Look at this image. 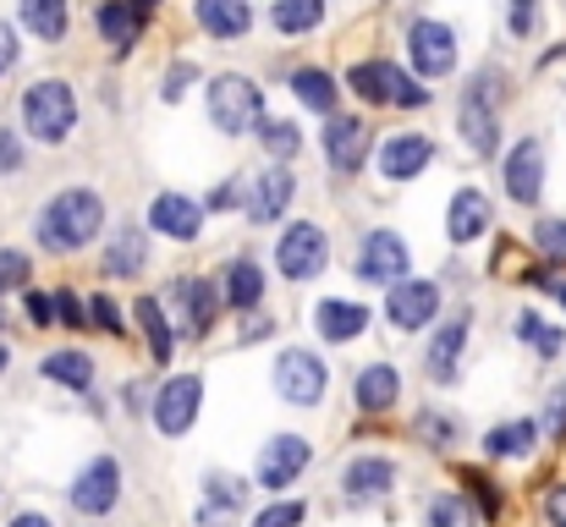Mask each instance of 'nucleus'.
<instances>
[{
  "label": "nucleus",
  "mask_w": 566,
  "mask_h": 527,
  "mask_svg": "<svg viewBox=\"0 0 566 527\" xmlns=\"http://www.w3.org/2000/svg\"><path fill=\"white\" fill-rule=\"evenodd\" d=\"M105 231V198L94 187H61L50 203H39L33 236L44 253H83Z\"/></svg>",
  "instance_id": "nucleus-1"
},
{
  "label": "nucleus",
  "mask_w": 566,
  "mask_h": 527,
  "mask_svg": "<svg viewBox=\"0 0 566 527\" xmlns=\"http://www.w3.org/2000/svg\"><path fill=\"white\" fill-rule=\"evenodd\" d=\"M22 133L50 149H61L77 133V94L66 77H39L22 88Z\"/></svg>",
  "instance_id": "nucleus-2"
},
{
  "label": "nucleus",
  "mask_w": 566,
  "mask_h": 527,
  "mask_svg": "<svg viewBox=\"0 0 566 527\" xmlns=\"http://www.w3.org/2000/svg\"><path fill=\"white\" fill-rule=\"evenodd\" d=\"M203 105H209L214 133H226V138H248V133H259V122H264V88H259L253 77H242V72L209 77Z\"/></svg>",
  "instance_id": "nucleus-3"
},
{
  "label": "nucleus",
  "mask_w": 566,
  "mask_h": 527,
  "mask_svg": "<svg viewBox=\"0 0 566 527\" xmlns=\"http://www.w3.org/2000/svg\"><path fill=\"white\" fill-rule=\"evenodd\" d=\"M501 83H506V72L501 66H484V72H473V83H468V94L457 105V133H462V144L479 160H490L501 149V110L490 99V88H501Z\"/></svg>",
  "instance_id": "nucleus-4"
},
{
  "label": "nucleus",
  "mask_w": 566,
  "mask_h": 527,
  "mask_svg": "<svg viewBox=\"0 0 566 527\" xmlns=\"http://www.w3.org/2000/svg\"><path fill=\"white\" fill-rule=\"evenodd\" d=\"M325 264H331V231L319 220H292L275 242V275L303 286V281L325 275Z\"/></svg>",
  "instance_id": "nucleus-5"
},
{
  "label": "nucleus",
  "mask_w": 566,
  "mask_h": 527,
  "mask_svg": "<svg viewBox=\"0 0 566 527\" xmlns=\"http://www.w3.org/2000/svg\"><path fill=\"white\" fill-rule=\"evenodd\" d=\"M270 379H275V396H281L286 407H319L325 390H331V368H325V357L308 351V347L281 351L275 368H270Z\"/></svg>",
  "instance_id": "nucleus-6"
},
{
  "label": "nucleus",
  "mask_w": 566,
  "mask_h": 527,
  "mask_svg": "<svg viewBox=\"0 0 566 527\" xmlns=\"http://www.w3.org/2000/svg\"><path fill=\"white\" fill-rule=\"evenodd\" d=\"M407 270H412V247H407V236L401 231H390V225H379L369 231L364 242H358V259H353V275L364 281V286H401L407 281Z\"/></svg>",
  "instance_id": "nucleus-7"
},
{
  "label": "nucleus",
  "mask_w": 566,
  "mask_h": 527,
  "mask_svg": "<svg viewBox=\"0 0 566 527\" xmlns=\"http://www.w3.org/2000/svg\"><path fill=\"white\" fill-rule=\"evenodd\" d=\"M308 462H314V440H303V434H270L264 451H259V462H253V484L270 489V495H281V489H292L308 473Z\"/></svg>",
  "instance_id": "nucleus-8"
},
{
  "label": "nucleus",
  "mask_w": 566,
  "mask_h": 527,
  "mask_svg": "<svg viewBox=\"0 0 566 527\" xmlns=\"http://www.w3.org/2000/svg\"><path fill=\"white\" fill-rule=\"evenodd\" d=\"M66 500H72V512L88 517V523L111 517L116 500H122V462H116V456H94V462H83L77 478H72V489H66Z\"/></svg>",
  "instance_id": "nucleus-9"
},
{
  "label": "nucleus",
  "mask_w": 566,
  "mask_h": 527,
  "mask_svg": "<svg viewBox=\"0 0 566 527\" xmlns=\"http://www.w3.org/2000/svg\"><path fill=\"white\" fill-rule=\"evenodd\" d=\"M407 55L418 77H451L457 72V28L440 17H418L407 28Z\"/></svg>",
  "instance_id": "nucleus-10"
},
{
  "label": "nucleus",
  "mask_w": 566,
  "mask_h": 527,
  "mask_svg": "<svg viewBox=\"0 0 566 527\" xmlns=\"http://www.w3.org/2000/svg\"><path fill=\"white\" fill-rule=\"evenodd\" d=\"M198 407H203V379L198 373H177L166 379L155 396H149V412H155V429L166 440H182L192 423H198Z\"/></svg>",
  "instance_id": "nucleus-11"
},
{
  "label": "nucleus",
  "mask_w": 566,
  "mask_h": 527,
  "mask_svg": "<svg viewBox=\"0 0 566 527\" xmlns=\"http://www.w3.org/2000/svg\"><path fill=\"white\" fill-rule=\"evenodd\" d=\"M319 144H325L331 171L358 176L364 166H369V155H375V127H369L364 116H331L325 133H319Z\"/></svg>",
  "instance_id": "nucleus-12"
},
{
  "label": "nucleus",
  "mask_w": 566,
  "mask_h": 527,
  "mask_svg": "<svg viewBox=\"0 0 566 527\" xmlns=\"http://www.w3.org/2000/svg\"><path fill=\"white\" fill-rule=\"evenodd\" d=\"M440 319V286L434 281H401V286H390V297H385V325L390 330H401V336H412V330H423V325H434Z\"/></svg>",
  "instance_id": "nucleus-13"
},
{
  "label": "nucleus",
  "mask_w": 566,
  "mask_h": 527,
  "mask_svg": "<svg viewBox=\"0 0 566 527\" xmlns=\"http://www.w3.org/2000/svg\"><path fill=\"white\" fill-rule=\"evenodd\" d=\"M171 303H177V319H182V336H209L214 319H220V286L203 281V275H177L171 281Z\"/></svg>",
  "instance_id": "nucleus-14"
},
{
  "label": "nucleus",
  "mask_w": 566,
  "mask_h": 527,
  "mask_svg": "<svg viewBox=\"0 0 566 527\" xmlns=\"http://www.w3.org/2000/svg\"><path fill=\"white\" fill-rule=\"evenodd\" d=\"M292 198H297V176L292 166H264V171L253 176V187H248V225H275L286 209H292Z\"/></svg>",
  "instance_id": "nucleus-15"
},
{
  "label": "nucleus",
  "mask_w": 566,
  "mask_h": 527,
  "mask_svg": "<svg viewBox=\"0 0 566 527\" xmlns=\"http://www.w3.org/2000/svg\"><path fill=\"white\" fill-rule=\"evenodd\" d=\"M203 203L188 198V192H155V203H149V231L155 236H171V242H198L203 236Z\"/></svg>",
  "instance_id": "nucleus-16"
},
{
  "label": "nucleus",
  "mask_w": 566,
  "mask_h": 527,
  "mask_svg": "<svg viewBox=\"0 0 566 527\" xmlns=\"http://www.w3.org/2000/svg\"><path fill=\"white\" fill-rule=\"evenodd\" d=\"M396 462L390 456H379V451H364V456H353L347 467H342V495L353 500V506H375L385 500L390 489H396Z\"/></svg>",
  "instance_id": "nucleus-17"
},
{
  "label": "nucleus",
  "mask_w": 566,
  "mask_h": 527,
  "mask_svg": "<svg viewBox=\"0 0 566 527\" xmlns=\"http://www.w3.org/2000/svg\"><path fill=\"white\" fill-rule=\"evenodd\" d=\"M429 160H434V144L423 133H390L375 149V166L385 181H412V176L429 171Z\"/></svg>",
  "instance_id": "nucleus-18"
},
{
  "label": "nucleus",
  "mask_w": 566,
  "mask_h": 527,
  "mask_svg": "<svg viewBox=\"0 0 566 527\" xmlns=\"http://www.w3.org/2000/svg\"><path fill=\"white\" fill-rule=\"evenodd\" d=\"M369 308L364 303H353V297H319L314 303V330H319V341L325 347H347V341H358L364 330H369Z\"/></svg>",
  "instance_id": "nucleus-19"
},
{
  "label": "nucleus",
  "mask_w": 566,
  "mask_h": 527,
  "mask_svg": "<svg viewBox=\"0 0 566 527\" xmlns=\"http://www.w3.org/2000/svg\"><path fill=\"white\" fill-rule=\"evenodd\" d=\"M490 220H495L490 192H479V187H457V192H451V209H446V236H451L457 247L479 242V236L490 231Z\"/></svg>",
  "instance_id": "nucleus-20"
},
{
  "label": "nucleus",
  "mask_w": 566,
  "mask_h": 527,
  "mask_svg": "<svg viewBox=\"0 0 566 527\" xmlns=\"http://www.w3.org/2000/svg\"><path fill=\"white\" fill-rule=\"evenodd\" d=\"M248 506V484L231 473H203V500H198V527H231Z\"/></svg>",
  "instance_id": "nucleus-21"
},
{
  "label": "nucleus",
  "mask_w": 566,
  "mask_h": 527,
  "mask_svg": "<svg viewBox=\"0 0 566 527\" xmlns=\"http://www.w3.org/2000/svg\"><path fill=\"white\" fill-rule=\"evenodd\" d=\"M506 192H512V203H539V192H545V144L539 138H523L512 155H506Z\"/></svg>",
  "instance_id": "nucleus-22"
},
{
  "label": "nucleus",
  "mask_w": 566,
  "mask_h": 527,
  "mask_svg": "<svg viewBox=\"0 0 566 527\" xmlns=\"http://www.w3.org/2000/svg\"><path fill=\"white\" fill-rule=\"evenodd\" d=\"M396 401H401V368H396V362H369V368L353 373V407H358V412L379 418V412H390Z\"/></svg>",
  "instance_id": "nucleus-23"
},
{
  "label": "nucleus",
  "mask_w": 566,
  "mask_h": 527,
  "mask_svg": "<svg viewBox=\"0 0 566 527\" xmlns=\"http://www.w3.org/2000/svg\"><path fill=\"white\" fill-rule=\"evenodd\" d=\"M111 281H138L149 270V225H122L111 242H105V264H99Z\"/></svg>",
  "instance_id": "nucleus-24"
},
{
  "label": "nucleus",
  "mask_w": 566,
  "mask_h": 527,
  "mask_svg": "<svg viewBox=\"0 0 566 527\" xmlns=\"http://www.w3.org/2000/svg\"><path fill=\"white\" fill-rule=\"evenodd\" d=\"M144 22H149V11H144L138 0H105V6L94 11V28H99V39H105L116 55H127V50L144 39Z\"/></svg>",
  "instance_id": "nucleus-25"
},
{
  "label": "nucleus",
  "mask_w": 566,
  "mask_h": 527,
  "mask_svg": "<svg viewBox=\"0 0 566 527\" xmlns=\"http://www.w3.org/2000/svg\"><path fill=\"white\" fill-rule=\"evenodd\" d=\"M192 17H198V28H203L209 39H220V44H237V39L253 33V6H248V0H192Z\"/></svg>",
  "instance_id": "nucleus-26"
},
{
  "label": "nucleus",
  "mask_w": 566,
  "mask_h": 527,
  "mask_svg": "<svg viewBox=\"0 0 566 527\" xmlns=\"http://www.w3.org/2000/svg\"><path fill=\"white\" fill-rule=\"evenodd\" d=\"M468 330H473V314H451V319L434 330V341H429V351H423L429 379H440V384L457 379V362H462V347H468Z\"/></svg>",
  "instance_id": "nucleus-27"
},
{
  "label": "nucleus",
  "mask_w": 566,
  "mask_h": 527,
  "mask_svg": "<svg viewBox=\"0 0 566 527\" xmlns=\"http://www.w3.org/2000/svg\"><path fill=\"white\" fill-rule=\"evenodd\" d=\"M220 303H226V314H259V303H264V270H259V259L242 253V259L226 264Z\"/></svg>",
  "instance_id": "nucleus-28"
},
{
  "label": "nucleus",
  "mask_w": 566,
  "mask_h": 527,
  "mask_svg": "<svg viewBox=\"0 0 566 527\" xmlns=\"http://www.w3.org/2000/svg\"><path fill=\"white\" fill-rule=\"evenodd\" d=\"M133 319H138V330H144V347H149V362H171L177 357V330H171V319H166V303L160 297H138L133 303Z\"/></svg>",
  "instance_id": "nucleus-29"
},
{
  "label": "nucleus",
  "mask_w": 566,
  "mask_h": 527,
  "mask_svg": "<svg viewBox=\"0 0 566 527\" xmlns=\"http://www.w3.org/2000/svg\"><path fill=\"white\" fill-rule=\"evenodd\" d=\"M39 373L50 384H66L72 396L94 390V351H77V347H61V351H44L39 357Z\"/></svg>",
  "instance_id": "nucleus-30"
},
{
  "label": "nucleus",
  "mask_w": 566,
  "mask_h": 527,
  "mask_svg": "<svg viewBox=\"0 0 566 527\" xmlns=\"http://www.w3.org/2000/svg\"><path fill=\"white\" fill-rule=\"evenodd\" d=\"M292 94H297V105L303 110H314V116H342L336 105H342V88H336V77L325 72V66H297L292 72Z\"/></svg>",
  "instance_id": "nucleus-31"
},
{
  "label": "nucleus",
  "mask_w": 566,
  "mask_h": 527,
  "mask_svg": "<svg viewBox=\"0 0 566 527\" xmlns=\"http://www.w3.org/2000/svg\"><path fill=\"white\" fill-rule=\"evenodd\" d=\"M534 445H539V423L534 418H512V423H495L484 434V456L490 462H523V456H534Z\"/></svg>",
  "instance_id": "nucleus-32"
},
{
  "label": "nucleus",
  "mask_w": 566,
  "mask_h": 527,
  "mask_svg": "<svg viewBox=\"0 0 566 527\" xmlns=\"http://www.w3.org/2000/svg\"><path fill=\"white\" fill-rule=\"evenodd\" d=\"M17 17H22V28L39 44H61L66 28H72V6L66 0H17Z\"/></svg>",
  "instance_id": "nucleus-33"
},
{
  "label": "nucleus",
  "mask_w": 566,
  "mask_h": 527,
  "mask_svg": "<svg viewBox=\"0 0 566 527\" xmlns=\"http://www.w3.org/2000/svg\"><path fill=\"white\" fill-rule=\"evenodd\" d=\"M396 77H401V66H396V61H353V72H347V88H353L364 105H390V94H396Z\"/></svg>",
  "instance_id": "nucleus-34"
},
{
  "label": "nucleus",
  "mask_w": 566,
  "mask_h": 527,
  "mask_svg": "<svg viewBox=\"0 0 566 527\" xmlns=\"http://www.w3.org/2000/svg\"><path fill=\"white\" fill-rule=\"evenodd\" d=\"M325 11H331L325 0H270V28L286 39H303L325 22Z\"/></svg>",
  "instance_id": "nucleus-35"
},
{
  "label": "nucleus",
  "mask_w": 566,
  "mask_h": 527,
  "mask_svg": "<svg viewBox=\"0 0 566 527\" xmlns=\"http://www.w3.org/2000/svg\"><path fill=\"white\" fill-rule=\"evenodd\" d=\"M259 144H264L270 166H286V160L303 155V133H297V122H286V116H264V122H259Z\"/></svg>",
  "instance_id": "nucleus-36"
},
{
  "label": "nucleus",
  "mask_w": 566,
  "mask_h": 527,
  "mask_svg": "<svg viewBox=\"0 0 566 527\" xmlns=\"http://www.w3.org/2000/svg\"><path fill=\"white\" fill-rule=\"evenodd\" d=\"M423 523L429 527H484V517H479V506H473L468 495H457V489L446 495V489H440V495H429Z\"/></svg>",
  "instance_id": "nucleus-37"
},
{
  "label": "nucleus",
  "mask_w": 566,
  "mask_h": 527,
  "mask_svg": "<svg viewBox=\"0 0 566 527\" xmlns=\"http://www.w3.org/2000/svg\"><path fill=\"white\" fill-rule=\"evenodd\" d=\"M412 434L429 445V451H451L457 440H462V423L451 418V412H440V407H429V412H418V423H412Z\"/></svg>",
  "instance_id": "nucleus-38"
},
{
  "label": "nucleus",
  "mask_w": 566,
  "mask_h": 527,
  "mask_svg": "<svg viewBox=\"0 0 566 527\" xmlns=\"http://www.w3.org/2000/svg\"><path fill=\"white\" fill-rule=\"evenodd\" d=\"M512 330H517V341H523V347H534L539 357H556V351L566 347V336H562V330H556V325H545V319H539L534 308H523Z\"/></svg>",
  "instance_id": "nucleus-39"
},
{
  "label": "nucleus",
  "mask_w": 566,
  "mask_h": 527,
  "mask_svg": "<svg viewBox=\"0 0 566 527\" xmlns=\"http://www.w3.org/2000/svg\"><path fill=\"white\" fill-rule=\"evenodd\" d=\"M462 484H468V500L479 506V517H501V489H495V478H490V473L462 467Z\"/></svg>",
  "instance_id": "nucleus-40"
},
{
  "label": "nucleus",
  "mask_w": 566,
  "mask_h": 527,
  "mask_svg": "<svg viewBox=\"0 0 566 527\" xmlns=\"http://www.w3.org/2000/svg\"><path fill=\"white\" fill-rule=\"evenodd\" d=\"M203 209H214V214H220V209H248V176H242V171L226 176V181H220V187L203 198Z\"/></svg>",
  "instance_id": "nucleus-41"
},
{
  "label": "nucleus",
  "mask_w": 566,
  "mask_h": 527,
  "mask_svg": "<svg viewBox=\"0 0 566 527\" xmlns=\"http://www.w3.org/2000/svg\"><path fill=\"white\" fill-rule=\"evenodd\" d=\"M534 247H539L551 264H566V220H539V225H534Z\"/></svg>",
  "instance_id": "nucleus-42"
},
{
  "label": "nucleus",
  "mask_w": 566,
  "mask_h": 527,
  "mask_svg": "<svg viewBox=\"0 0 566 527\" xmlns=\"http://www.w3.org/2000/svg\"><path fill=\"white\" fill-rule=\"evenodd\" d=\"M303 523H308V506L303 500H275V506H264L253 517V527H303Z\"/></svg>",
  "instance_id": "nucleus-43"
},
{
  "label": "nucleus",
  "mask_w": 566,
  "mask_h": 527,
  "mask_svg": "<svg viewBox=\"0 0 566 527\" xmlns=\"http://www.w3.org/2000/svg\"><path fill=\"white\" fill-rule=\"evenodd\" d=\"M192 83H198V66H192V61H171V66H166V83H160V99L177 105Z\"/></svg>",
  "instance_id": "nucleus-44"
},
{
  "label": "nucleus",
  "mask_w": 566,
  "mask_h": 527,
  "mask_svg": "<svg viewBox=\"0 0 566 527\" xmlns=\"http://www.w3.org/2000/svg\"><path fill=\"white\" fill-rule=\"evenodd\" d=\"M434 94L423 88V77H412V72H401L396 77V94H390V105H401V110H423Z\"/></svg>",
  "instance_id": "nucleus-45"
},
{
  "label": "nucleus",
  "mask_w": 566,
  "mask_h": 527,
  "mask_svg": "<svg viewBox=\"0 0 566 527\" xmlns=\"http://www.w3.org/2000/svg\"><path fill=\"white\" fill-rule=\"evenodd\" d=\"M50 297H55V325H66V330H83L88 325V303L77 292H50Z\"/></svg>",
  "instance_id": "nucleus-46"
},
{
  "label": "nucleus",
  "mask_w": 566,
  "mask_h": 527,
  "mask_svg": "<svg viewBox=\"0 0 566 527\" xmlns=\"http://www.w3.org/2000/svg\"><path fill=\"white\" fill-rule=\"evenodd\" d=\"M116 308H122V303H111L105 292H94V297H88V325H99L105 336H122L127 325H122V314H116Z\"/></svg>",
  "instance_id": "nucleus-47"
},
{
  "label": "nucleus",
  "mask_w": 566,
  "mask_h": 527,
  "mask_svg": "<svg viewBox=\"0 0 566 527\" xmlns=\"http://www.w3.org/2000/svg\"><path fill=\"white\" fill-rule=\"evenodd\" d=\"M28 275H33L28 253H22V247H6V253H0V292H11V286H28Z\"/></svg>",
  "instance_id": "nucleus-48"
},
{
  "label": "nucleus",
  "mask_w": 566,
  "mask_h": 527,
  "mask_svg": "<svg viewBox=\"0 0 566 527\" xmlns=\"http://www.w3.org/2000/svg\"><path fill=\"white\" fill-rule=\"evenodd\" d=\"M28 166V149H22V133L0 127V176H17Z\"/></svg>",
  "instance_id": "nucleus-49"
},
{
  "label": "nucleus",
  "mask_w": 566,
  "mask_h": 527,
  "mask_svg": "<svg viewBox=\"0 0 566 527\" xmlns=\"http://www.w3.org/2000/svg\"><path fill=\"white\" fill-rule=\"evenodd\" d=\"M17 61H22V33H17V22L0 17V77H6Z\"/></svg>",
  "instance_id": "nucleus-50"
},
{
  "label": "nucleus",
  "mask_w": 566,
  "mask_h": 527,
  "mask_svg": "<svg viewBox=\"0 0 566 527\" xmlns=\"http://www.w3.org/2000/svg\"><path fill=\"white\" fill-rule=\"evenodd\" d=\"M22 308H28V325H39V330H44V325H55V297L28 292V297H22Z\"/></svg>",
  "instance_id": "nucleus-51"
},
{
  "label": "nucleus",
  "mask_w": 566,
  "mask_h": 527,
  "mask_svg": "<svg viewBox=\"0 0 566 527\" xmlns=\"http://www.w3.org/2000/svg\"><path fill=\"white\" fill-rule=\"evenodd\" d=\"M506 22H512V33H517V39H528V33H534V22H539V0H512V17H506Z\"/></svg>",
  "instance_id": "nucleus-52"
},
{
  "label": "nucleus",
  "mask_w": 566,
  "mask_h": 527,
  "mask_svg": "<svg viewBox=\"0 0 566 527\" xmlns=\"http://www.w3.org/2000/svg\"><path fill=\"white\" fill-rule=\"evenodd\" d=\"M264 336H275V319L270 314H242V347H253V341H264Z\"/></svg>",
  "instance_id": "nucleus-53"
},
{
  "label": "nucleus",
  "mask_w": 566,
  "mask_h": 527,
  "mask_svg": "<svg viewBox=\"0 0 566 527\" xmlns=\"http://www.w3.org/2000/svg\"><path fill=\"white\" fill-rule=\"evenodd\" d=\"M545 523L566 527V484H551V489H545Z\"/></svg>",
  "instance_id": "nucleus-54"
},
{
  "label": "nucleus",
  "mask_w": 566,
  "mask_h": 527,
  "mask_svg": "<svg viewBox=\"0 0 566 527\" xmlns=\"http://www.w3.org/2000/svg\"><path fill=\"white\" fill-rule=\"evenodd\" d=\"M545 429H551V440H566V390L551 396V418H545Z\"/></svg>",
  "instance_id": "nucleus-55"
},
{
  "label": "nucleus",
  "mask_w": 566,
  "mask_h": 527,
  "mask_svg": "<svg viewBox=\"0 0 566 527\" xmlns=\"http://www.w3.org/2000/svg\"><path fill=\"white\" fill-rule=\"evenodd\" d=\"M6 527H55V523H50L44 512H17V517H11Z\"/></svg>",
  "instance_id": "nucleus-56"
},
{
  "label": "nucleus",
  "mask_w": 566,
  "mask_h": 527,
  "mask_svg": "<svg viewBox=\"0 0 566 527\" xmlns=\"http://www.w3.org/2000/svg\"><path fill=\"white\" fill-rule=\"evenodd\" d=\"M6 368H11V347L0 341V373H6Z\"/></svg>",
  "instance_id": "nucleus-57"
},
{
  "label": "nucleus",
  "mask_w": 566,
  "mask_h": 527,
  "mask_svg": "<svg viewBox=\"0 0 566 527\" xmlns=\"http://www.w3.org/2000/svg\"><path fill=\"white\" fill-rule=\"evenodd\" d=\"M138 6H144V11H155V6H160V0H138Z\"/></svg>",
  "instance_id": "nucleus-58"
},
{
  "label": "nucleus",
  "mask_w": 566,
  "mask_h": 527,
  "mask_svg": "<svg viewBox=\"0 0 566 527\" xmlns=\"http://www.w3.org/2000/svg\"><path fill=\"white\" fill-rule=\"evenodd\" d=\"M0 325H6V303H0Z\"/></svg>",
  "instance_id": "nucleus-59"
},
{
  "label": "nucleus",
  "mask_w": 566,
  "mask_h": 527,
  "mask_svg": "<svg viewBox=\"0 0 566 527\" xmlns=\"http://www.w3.org/2000/svg\"><path fill=\"white\" fill-rule=\"evenodd\" d=\"M562 303H566V281H562Z\"/></svg>",
  "instance_id": "nucleus-60"
}]
</instances>
